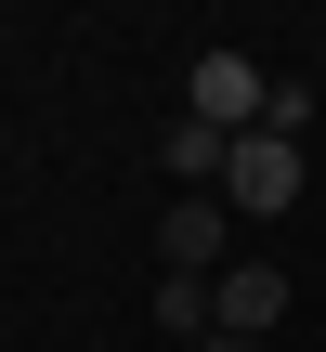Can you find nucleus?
Masks as SVG:
<instances>
[{
	"label": "nucleus",
	"instance_id": "nucleus-1",
	"mask_svg": "<svg viewBox=\"0 0 326 352\" xmlns=\"http://www.w3.org/2000/svg\"><path fill=\"white\" fill-rule=\"evenodd\" d=\"M261 104H274V78H261L248 52H196V91H183V118H209L222 144H248V131H261Z\"/></svg>",
	"mask_w": 326,
	"mask_h": 352
},
{
	"label": "nucleus",
	"instance_id": "nucleus-2",
	"mask_svg": "<svg viewBox=\"0 0 326 352\" xmlns=\"http://www.w3.org/2000/svg\"><path fill=\"white\" fill-rule=\"evenodd\" d=\"M222 209H235V222L301 209V144H287V131H248V144H235V170H222Z\"/></svg>",
	"mask_w": 326,
	"mask_h": 352
},
{
	"label": "nucleus",
	"instance_id": "nucleus-3",
	"mask_svg": "<svg viewBox=\"0 0 326 352\" xmlns=\"http://www.w3.org/2000/svg\"><path fill=\"white\" fill-rule=\"evenodd\" d=\"M157 261H170V274H222V261H248V248H235V209H222V196H170Z\"/></svg>",
	"mask_w": 326,
	"mask_h": 352
},
{
	"label": "nucleus",
	"instance_id": "nucleus-4",
	"mask_svg": "<svg viewBox=\"0 0 326 352\" xmlns=\"http://www.w3.org/2000/svg\"><path fill=\"white\" fill-rule=\"evenodd\" d=\"M209 300H222V340H261V327L287 314V261H222Z\"/></svg>",
	"mask_w": 326,
	"mask_h": 352
},
{
	"label": "nucleus",
	"instance_id": "nucleus-5",
	"mask_svg": "<svg viewBox=\"0 0 326 352\" xmlns=\"http://www.w3.org/2000/svg\"><path fill=\"white\" fill-rule=\"evenodd\" d=\"M157 157H170V183H183V196H222V170H235V144H222L209 118H170V131H157Z\"/></svg>",
	"mask_w": 326,
	"mask_h": 352
},
{
	"label": "nucleus",
	"instance_id": "nucleus-6",
	"mask_svg": "<svg viewBox=\"0 0 326 352\" xmlns=\"http://www.w3.org/2000/svg\"><path fill=\"white\" fill-rule=\"evenodd\" d=\"M209 287H222V274H157V327H170V340H209V327H222Z\"/></svg>",
	"mask_w": 326,
	"mask_h": 352
},
{
	"label": "nucleus",
	"instance_id": "nucleus-7",
	"mask_svg": "<svg viewBox=\"0 0 326 352\" xmlns=\"http://www.w3.org/2000/svg\"><path fill=\"white\" fill-rule=\"evenodd\" d=\"M196 352H261V340H222V327H209V340H196Z\"/></svg>",
	"mask_w": 326,
	"mask_h": 352
}]
</instances>
